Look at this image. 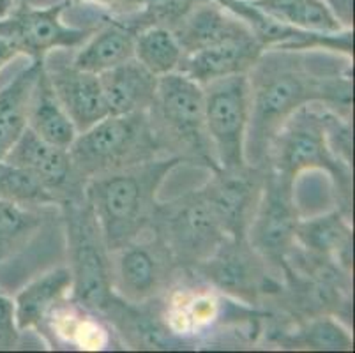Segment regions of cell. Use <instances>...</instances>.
Returning a JSON list of instances; mask_svg holds the SVG:
<instances>
[{"instance_id":"obj_10","label":"cell","mask_w":355,"mask_h":353,"mask_svg":"<svg viewBox=\"0 0 355 353\" xmlns=\"http://www.w3.org/2000/svg\"><path fill=\"white\" fill-rule=\"evenodd\" d=\"M202 87L205 126L219 168L246 166L251 108L248 74L218 78Z\"/></svg>"},{"instance_id":"obj_4","label":"cell","mask_w":355,"mask_h":353,"mask_svg":"<svg viewBox=\"0 0 355 353\" xmlns=\"http://www.w3.org/2000/svg\"><path fill=\"white\" fill-rule=\"evenodd\" d=\"M329 112L318 103L297 110L270 141L266 166L292 180L308 170L325 171L334 187L338 209L352 216V166L329 144Z\"/></svg>"},{"instance_id":"obj_17","label":"cell","mask_w":355,"mask_h":353,"mask_svg":"<svg viewBox=\"0 0 355 353\" xmlns=\"http://www.w3.org/2000/svg\"><path fill=\"white\" fill-rule=\"evenodd\" d=\"M261 53L263 46L253 34L241 35L214 46L182 55L177 71L193 78L200 85H205L218 78L248 74Z\"/></svg>"},{"instance_id":"obj_33","label":"cell","mask_w":355,"mask_h":353,"mask_svg":"<svg viewBox=\"0 0 355 353\" xmlns=\"http://www.w3.org/2000/svg\"><path fill=\"white\" fill-rule=\"evenodd\" d=\"M15 9V0H0V18L8 16Z\"/></svg>"},{"instance_id":"obj_3","label":"cell","mask_w":355,"mask_h":353,"mask_svg":"<svg viewBox=\"0 0 355 353\" xmlns=\"http://www.w3.org/2000/svg\"><path fill=\"white\" fill-rule=\"evenodd\" d=\"M147 115L161 155L219 170L205 126L203 87L193 78L179 71L159 76Z\"/></svg>"},{"instance_id":"obj_19","label":"cell","mask_w":355,"mask_h":353,"mask_svg":"<svg viewBox=\"0 0 355 353\" xmlns=\"http://www.w3.org/2000/svg\"><path fill=\"white\" fill-rule=\"evenodd\" d=\"M110 115L148 112L156 97L159 76L141 66L137 58L99 74Z\"/></svg>"},{"instance_id":"obj_12","label":"cell","mask_w":355,"mask_h":353,"mask_svg":"<svg viewBox=\"0 0 355 353\" xmlns=\"http://www.w3.org/2000/svg\"><path fill=\"white\" fill-rule=\"evenodd\" d=\"M67 2L46 8H16L0 18V35L6 37L18 55H27L31 60H44L57 48H78L94 31L69 27L62 21Z\"/></svg>"},{"instance_id":"obj_5","label":"cell","mask_w":355,"mask_h":353,"mask_svg":"<svg viewBox=\"0 0 355 353\" xmlns=\"http://www.w3.org/2000/svg\"><path fill=\"white\" fill-rule=\"evenodd\" d=\"M67 242L71 302L90 315L101 316L115 299L112 255L103 237L85 189L59 202Z\"/></svg>"},{"instance_id":"obj_11","label":"cell","mask_w":355,"mask_h":353,"mask_svg":"<svg viewBox=\"0 0 355 353\" xmlns=\"http://www.w3.org/2000/svg\"><path fill=\"white\" fill-rule=\"evenodd\" d=\"M299 221L301 212L295 200V180L266 166L263 189L246 239L279 276L286 258L295 248Z\"/></svg>"},{"instance_id":"obj_29","label":"cell","mask_w":355,"mask_h":353,"mask_svg":"<svg viewBox=\"0 0 355 353\" xmlns=\"http://www.w3.org/2000/svg\"><path fill=\"white\" fill-rule=\"evenodd\" d=\"M0 200L15 205L41 209L59 205V200L32 171L0 161Z\"/></svg>"},{"instance_id":"obj_13","label":"cell","mask_w":355,"mask_h":353,"mask_svg":"<svg viewBox=\"0 0 355 353\" xmlns=\"http://www.w3.org/2000/svg\"><path fill=\"white\" fill-rule=\"evenodd\" d=\"M266 166L219 168L203 184V196L227 237L246 239L260 202Z\"/></svg>"},{"instance_id":"obj_27","label":"cell","mask_w":355,"mask_h":353,"mask_svg":"<svg viewBox=\"0 0 355 353\" xmlns=\"http://www.w3.org/2000/svg\"><path fill=\"white\" fill-rule=\"evenodd\" d=\"M0 200V265L24 251L44 225V210Z\"/></svg>"},{"instance_id":"obj_30","label":"cell","mask_w":355,"mask_h":353,"mask_svg":"<svg viewBox=\"0 0 355 353\" xmlns=\"http://www.w3.org/2000/svg\"><path fill=\"white\" fill-rule=\"evenodd\" d=\"M198 2L200 0H141L145 11L135 21L128 24L137 32L150 25H159L173 31Z\"/></svg>"},{"instance_id":"obj_22","label":"cell","mask_w":355,"mask_h":353,"mask_svg":"<svg viewBox=\"0 0 355 353\" xmlns=\"http://www.w3.org/2000/svg\"><path fill=\"white\" fill-rule=\"evenodd\" d=\"M135 31L128 21H108L90 34L73 60V66L101 74L135 57Z\"/></svg>"},{"instance_id":"obj_28","label":"cell","mask_w":355,"mask_h":353,"mask_svg":"<svg viewBox=\"0 0 355 353\" xmlns=\"http://www.w3.org/2000/svg\"><path fill=\"white\" fill-rule=\"evenodd\" d=\"M135 58L156 76H164L179 69L182 48L173 31L159 25H150L137 32Z\"/></svg>"},{"instance_id":"obj_26","label":"cell","mask_w":355,"mask_h":353,"mask_svg":"<svg viewBox=\"0 0 355 353\" xmlns=\"http://www.w3.org/2000/svg\"><path fill=\"white\" fill-rule=\"evenodd\" d=\"M272 341L283 348L306 350H350L354 346L350 332L336 316H316L277 329L272 332Z\"/></svg>"},{"instance_id":"obj_2","label":"cell","mask_w":355,"mask_h":353,"mask_svg":"<svg viewBox=\"0 0 355 353\" xmlns=\"http://www.w3.org/2000/svg\"><path fill=\"white\" fill-rule=\"evenodd\" d=\"M179 164H182L179 157L159 155L85 184V196L94 210L110 252L150 228L159 203L157 191Z\"/></svg>"},{"instance_id":"obj_14","label":"cell","mask_w":355,"mask_h":353,"mask_svg":"<svg viewBox=\"0 0 355 353\" xmlns=\"http://www.w3.org/2000/svg\"><path fill=\"white\" fill-rule=\"evenodd\" d=\"M2 161L32 171L59 202L85 189V186H82L74 177L69 150L48 144L28 128Z\"/></svg>"},{"instance_id":"obj_9","label":"cell","mask_w":355,"mask_h":353,"mask_svg":"<svg viewBox=\"0 0 355 353\" xmlns=\"http://www.w3.org/2000/svg\"><path fill=\"white\" fill-rule=\"evenodd\" d=\"M153 228L188 274H193L227 237L200 187L157 203Z\"/></svg>"},{"instance_id":"obj_24","label":"cell","mask_w":355,"mask_h":353,"mask_svg":"<svg viewBox=\"0 0 355 353\" xmlns=\"http://www.w3.org/2000/svg\"><path fill=\"white\" fill-rule=\"evenodd\" d=\"M28 129H32L48 144L62 148H69L78 135L51 87L46 66L41 69L34 92H32L31 108H28Z\"/></svg>"},{"instance_id":"obj_31","label":"cell","mask_w":355,"mask_h":353,"mask_svg":"<svg viewBox=\"0 0 355 353\" xmlns=\"http://www.w3.org/2000/svg\"><path fill=\"white\" fill-rule=\"evenodd\" d=\"M20 329L16 325L15 302L0 293V350H12L20 341Z\"/></svg>"},{"instance_id":"obj_7","label":"cell","mask_w":355,"mask_h":353,"mask_svg":"<svg viewBox=\"0 0 355 353\" xmlns=\"http://www.w3.org/2000/svg\"><path fill=\"white\" fill-rule=\"evenodd\" d=\"M193 276L216 293L260 311L283 286L282 276L254 251L248 239L225 237L211 257L195 268Z\"/></svg>"},{"instance_id":"obj_21","label":"cell","mask_w":355,"mask_h":353,"mask_svg":"<svg viewBox=\"0 0 355 353\" xmlns=\"http://www.w3.org/2000/svg\"><path fill=\"white\" fill-rule=\"evenodd\" d=\"M69 267H57L44 272L40 277L18 291L15 302L16 325L20 332L41 329L43 323L57 311L67 293H71Z\"/></svg>"},{"instance_id":"obj_32","label":"cell","mask_w":355,"mask_h":353,"mask_svg":"<svg viewBox=\"0 0 355 353\" xmlns=\"http://www.w3.org/2000/svg\"><path fill=\"white\" fill-rule=\"evenodd\" d=\"M18 55V51H16V48L12 46L11 43H9L8 39L2 37L0 35V69L6 66V64H9L12 60V58Z\"/></svg>"},{"instance_id":"obj_25","label":"cell","mask_w":355,"mask_h":353,"mask_svg":"<svg viewBox=\"0 0 355 353\" xmlns=\"http://www.w3.org/2000/svg\"><path fill=\"white\" fill-rule=\"evenodd\" d=\"M254 8L290 27L309 32L336 34L345 31L325 0H250Z\"/></svg>"},{"instance_id":"obj_16","label":"cell","mask_w":355,"mask_h":353,"mask_svg":"<svg viewBox=\"0 0 355 353\" xmlns=\"http://www.w3.org/2000/svg\"><path fill=\"white\" fill-rule=\"evenodd\" d=\"M46 73L76 132H83L110 115L99 74L82 71L73 64H60L53 69L46 66Z\"/></svg>"},{"instance_id":"obj_20","label":"cell","mask_w":355,"mask_h":353,"mask_svg":"<svg viewBox=\"0 0 355 353\" xmlns=\"http://www.w3.org/2000/svg\"><path fill=\"white\" fill-rule=\"evenodd\" d=\"M352 216L336 207L331 212L299 221L295 232V244L304 251L332 258L345 270L352 272Z\"/></svg>"},{"instance_id":"obj_1","label":"cell","mask_w":355,"mask_h":353,"mask_svg":"<svg viewBox=\"0 0 355 353\" xmlns=\"http://www.w3.org/2000/svg\"><path fill=\"white\" fill-rule=\"evenodd\" d=\"M327 50H263L248 73L250 124L246 163L266 166L267 150L283 124L302 106L324 105L350 119L354 106L350 58Z\"/></svg>"},{"instance_id":"obj_18","label":"cell","mask_w":355,"mask_h":353,"mask_svg":"<svg viewBox=\"0 0 355 353\" xmlns=\"http://www.w3.org/2000/svg\"><path fill=\"white\" fill-rule=\"evenodd\" d=\"M173 34L182 48V55H188L228 39L248 35L251 31L237 15L223 8L218 0H200L173 28Z\"/></svg>"},{"instance_id":"obj_8","label":"cell","mask_w":355,"mask_h":353,"mask_svg":"<svg viewBox=\"0 0 355 353\" xmlns=\"http://www.w3.org/2000/svg\"><path fill=\"white\" fill-rule=\"evenodd\" d=\"M110 255L114 293L129 304L161 300L186 274L153 225Z\"/></svg>"},{"instance_id":"obj_15","label":"cell","mask_w":355,"mask_h":353,"mask_svg":"<svg viewBox=\"0 0 355 353\" xmlns=\"http://www.w3.org/2000/svg\"><path fill=\"white\" fill-rule=\"evenodd\" d=\"M101 318L110 322L131 348L173 350L188 345L168 325L163 299L148 304H129L115 295Z\"/></svg>"},{"instance_id":"obj_6","label":"cell","mask_w":355,"mask_h":353,"mask_svg":"<svg viewBox=\"0 0 355 353\" xmlns=\"http://www.w3.org/2000/svg\"><path fill=\"white\" fill-rule=\"evenodd\" d=\"M67 150L74 177L82 186L96 177L161 155L147 112L105 117L78 132Z\"/></svg>"},{"instance_id":"obj_23","label":"cell","mask_w":355,"mask_h":353,"mask_svg":"<svg viewBox=\"0 0 355 353\" xmlns=\"http://www.w3.org/2000/svg\"><path fill=\"white\" fill-rule=\"evenodd\" d=\"M44 60H32L0 90V161L28 128L31 97Z\"/></svg>"},{"instance_id":"obj_34","label":"cell","mask_w":355,"mask_h":353,"mask_svg":"<svg viewBox=\"0 0 355 353\" xmlns=\"http://www.w3.org/2000/svg\"><path fill=\"white\" fill-rule=\"evenodd\" d=\"M325 2H327V0H325Z\"/></svg>"}]
</instances>
